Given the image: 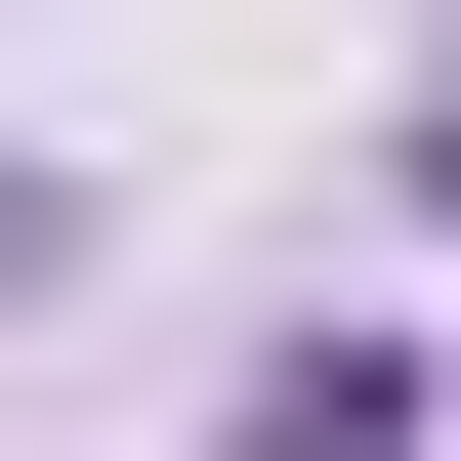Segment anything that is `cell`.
<instances>
[{"mask_svg":"<svg viewBox=\"0 0 461 461\" xmlns=\"http://www.w3.org/2000/svg\"><path fill=\"white\" fill-rule=\"evenodd\" d=\"M210 461H420V336H336V294H294V336L210 377Z\"/></svg>","mask_w":461,"mask_h":461,"instance_id":"cell-1","label":"cell"},{"mask_svg":"<svg viewBox=\"0 0 461 461\" xmlns=\"http://www.w3.org/2000/svg\"><path fill=\"white\" fill-rule=\"evenodd\" d=\"M420 210H461V85H420Z\"/></svg>","mask_w":461,"mask_h":461,"instance_id":"cell-2","label":"cell"}]
</instances>
